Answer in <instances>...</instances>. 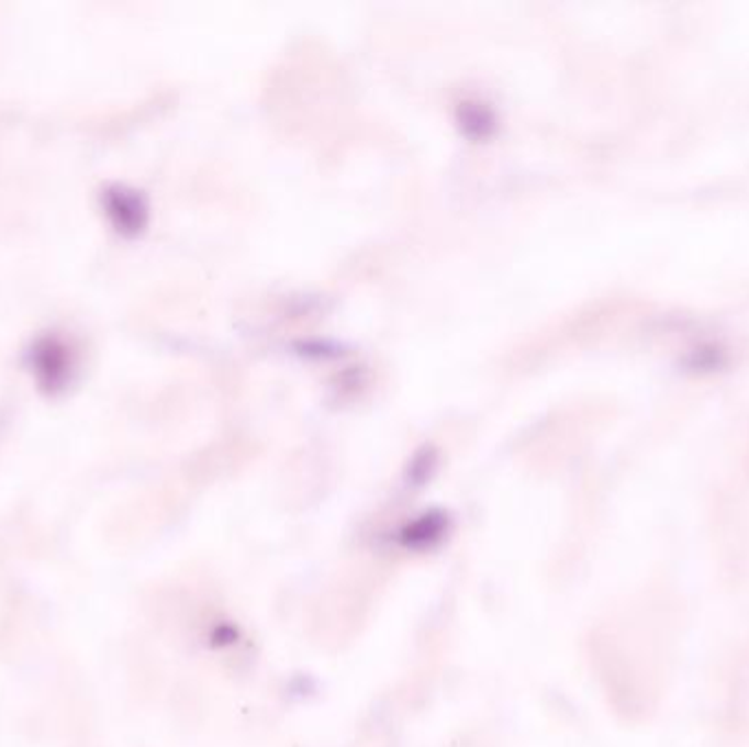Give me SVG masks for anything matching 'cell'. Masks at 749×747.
Masks as SVG:
<instances>
[{
	"instance_id": "1",
	"label": "cell",
	"mask_w": 749,
	"mask_h": 747,
	"mask_svg": "<svg viewBox=\"0 0 749 747\" xmlns=\"http://www.w3.org/2000/svg\"><path fill=\"white\" fill-rule=\"evenodd\" d=\"M33 358H35V374L46 388H57L66 381L70 363H68L64 345L46 338L35 347Z\"/></svg>"
},
{
	"instance_id": "2",
	"label": "cell",
	"mask_w": 749,
	"mask_h": 747,
	"mask_svg": "<svg viewBox=\"0 0 749 747\" xmlns=\"http://www.w3.org/2000/svg\"><path fill=\"white\" fill-rule=\"evenodd\" d=\"M108 209H110V215L116 220V224L123 228V231H136L141 228L143 224V207H141V200L130 193V191H123V189H114L110 191L108 196Z\"/></svg>"
}]
</instances>
